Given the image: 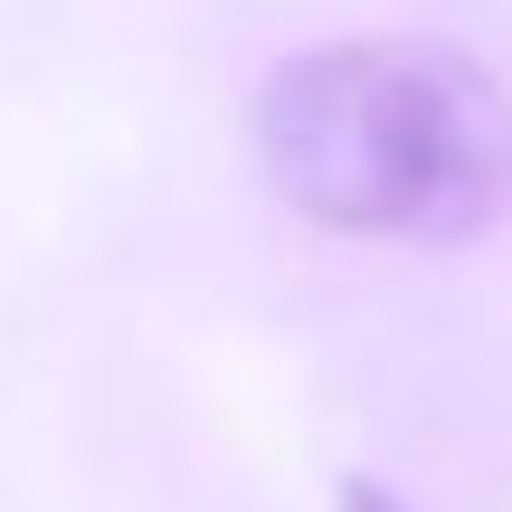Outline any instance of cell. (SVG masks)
I'll use <instances>...</instances> for the list:
<instances>
[{
	"label": "cell",
	"instance_id": "cell-2",
	"mask_svg": "<svg viewBox=\"0 0 512 512\" xmlns=\"http://www.w3.org/2000/svg\"><path fill=\"white\" fill-rule=\"evenodd\" d=\"M342 512H408V503H399V494H380V484H351Z\"/></svg>",
	"mask_w": 512,
	"mask_h": 512
},
{
	"label": "cell",
	"instance_id": "cell-1",
	"mask_svg": "<svg viewBox=\"0 0 512 512\" xmlns=\"http://www.w3.org/2000/svg\"><path fill=\"white\" fill-rule=\"evenodd\" d=\"M266 171L342 238H465L512 190V114L446 48H323L266 95Z\"/></svg>",
	"mask_w": 512,
	"mask_h": 512
}]
</instances>
